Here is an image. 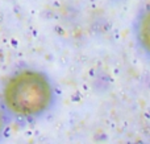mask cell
Returning a JSON list of instances; mask_svg holds the SVG:
<instances>
[{"mask_svg":"<svg viewBox=\"0 0 150 144\" xmlns=\"http://www.w3.org/2000/svg\"><path fill=\"white\" fill-rule=\"evenodd\" d=\"M57 87L45 71L23 68L8 77L0 101L11 122L29 124L46 118L57 106Z\"/></svg>","mask_w":150,"mask_h":144,"instance_id":"obj_1","label":"cell"},{"mask_svg":"<svg viewBox=\"0 0 150 144\" xmlns=\"http://www.w3.org/2000/svg\"><path fill=\"white\" fill-rule=\"evenodd\" d=\"M138 37L142 46L150 53V11L144 15L138 26Z\"/></svg>","mask_w":150,"mask_h":144,"instance_id":"obj_2","label":"cell"},{"mask_svg":"<svg viewBox=\"0 0 150 144\" xmlns=\"http://www.w3.org/2000/svg\"><path fill=\"white\" fill-rule=\"evenodd\" d=\"M9 123H11V119H9V116H8L7 111H5L4 106H3L1 101H0V143H1L3 139L5 138V134H7Z\"/></svg>","mask_w":150,"mask_h":144,"instance_id":"obj_3","label":"cell"}]
</instances>
